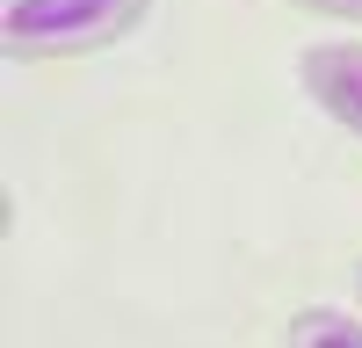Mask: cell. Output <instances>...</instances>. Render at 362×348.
<instances>
[{
    "instance_id": "7a4b0ae2",
    "label": "cell",
    "mask_w": 362,
    "mask_h": 348,
    "mask_svg": "<svg viewBox=\"0 0 362 348\" xmlns=\"http://www.w3.org/2000/svg\"><path fill=\"white\" fill-rule=\"evenodd\" d=\"M297 87L319 102V116H334L348 138H362V44L355 37L297 51Z\"/></svg>"
},
{
    "instance_id": "6da1fadb",
    "label": "cell",
    "mask_w": 362,
    "mask_h": 348,
    "mask_svg": "<svg viewBox=\"0 0 362 348\" xmlns=\"http://www.w3.org/2000/svg\"><path fill=\"white\" fill-rule=\"evenodd\" d=\"M153 15V0H0V44L8 58H87L124 44Z\"/></svg>"
},
{
    "instance_id": "277c9868",
    "label": "cell",
    "mask_w": 362,
    "mask_h": 348,
    "mask_svg": "<svg viewBox=\"0 0 362 348\" xmlns=\"http://www.w3.org/2000/svg\"><path fill=\"white\" fill-rule=\"evenodd\" d=\"M283 8H305V15H326V22H355V29H362V0H283Z\"/></svg>"
},
{
    "instance_id": "3957f363",
    "label": "cell",
    "mask_w": 362,
    "mask_h": 348,
    "mask_svg": "<svg viewBox=\"0 0 362 348\" xmlns=\"http://www.w3.org/2000/svg\"><path fill=\"white\" fill-rule=\"evenodd\" d=\"M290 348H362V319L334 305H305L290 312Z\"/></svg>"
},
{
    "instance_id": "5b68a950",
    "label": "cell",
    "mask_w": 362,
    "mask_h": 348,
    "mask_svg": "<svg viewBox=\"0 0 362 348\" xmlns=\"http://www.w3.org/2000/svg\"><path fill=\"white\" fill-rule=\"evenodd\" d=\"M355 298H362V261H355Z\"/></svg>"
}]
</instances>
